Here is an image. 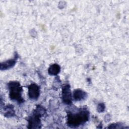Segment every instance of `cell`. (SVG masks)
I'll list each match as a JSON object with an SVG mask.
<instances>
[{"instance_id": "3", "label": "cell", "mask_w": 129, "mask_h": 129, "mask_svg": "<svg viewBox=\"0 0 129 129\" xmlns=\"http://www.w3.org/2000/svg\"><path fill=\"white\" fill-rule=\"evenodd\" d=\"M44 113V109L41 106H38L32 116L28 120V126L29 128H40V116Z\"/></svg>"}, {"instance_id": "7", "label": "cell", "mask_w": 129, "mask_h": 129, "mask_svg": "<svg viewBox=\"0 0 129 129\" xmlns=\"http://www.w3.org/2000/svg\"><path fill=\"white\" fill-rule=\"evenodd\" d=\"M16 58H14V59H12L10 60H8L5 62H4L3 63H1V69H9L12 67H13L15 62H16Z\"/></svg>"}, {"instance_id": "1", "label": "cell", "mask_w": 129, "mask_h": 129, "mask_svg": "<svg viewBox=\"0 0 129 129\" xmlns=\"http://www.w3.org/2000/svg\"><path fill=\"white\" fill-rule=\"evenodd\" d=\"M89 113L86 109H80L76 112L69 111L68 113V125L77 127L83 124L89 119Z\"/></svg>"}, {"instance_id": "2", "label": "cell", "mask_w": 129, "mask_h": 129, "mask_svg": "<svg viewBox=\"0 0 129 129\" xmlns=\"http://www.w3.org/2000/svg\"><path fill=\"white\" fill-rule=\"evenodd\" d=\"M8 88L10 90V96L11 99L17 101L19 103L24 101L21 96L22 88L18 82H11L9 83Z\"/></svg>"}, {"instance_id": "5", "label": "cell", "mask_w": 129, "mask_h": 129, "mask_svg": "<svg viewBox=\"0 0 129 129\" xmlns=\"http://www.w3.org/2000/svg\"><path fill=\"white\" fill-rule=\"evenodd\" d=\"M39 88L35 84H31L28 88V95L32 99H37L39 96Z\"/></svg>"}, {"instance_id": "8", "label": "cell", "mask_w": 129, "mask_h": 129, "mask_svg": "<svg viewBox=\"0 0 129 129\" xmlns=\"http://www.w3.org/2000/svg\"><path fill=\"white\" fill-rule=\"evenodd\" d=\"M60 71V67L57 64H52L48 69V73L50 75H56Z\"/></svg>"}, {"instance_id": "4", "label": "cell", "mask_w": 129, "mask_h": 129, "mask_svg": "<svg viewBox=\"0 0 129 129\" xmlns=\"http://www.w3.org/2000/svg\"><path fill=\"white\" fill-rule=\"evenodd\" d=\"M62 97L63 102L68 104L72 102V95L70 86L68 84H65L62 89Z\"/></svg>"}, {"instance_id": "6", "label": "cell", "mask_w": 129, "mask_h": 129, "mask_svg": "<svg viewBox=\"0 0 129 129\" xmlns=\"http://www.w3.org/2000/svg\"><path fill=\"white\" fill-rule=\"evenodd\" d=\"M87 96L86 93L81 90L77 89L74 92V98L77 101L84 99Z\"/></svg>"}]
</instances>
